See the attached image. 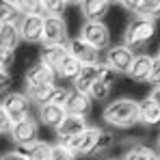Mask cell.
<instances>
[{
    "mask_svg": "<svg viewBox=\"0 0 160 160\" xmlns=\"http://www.w3.org/2000/svg\"><path fill=\"white\" fill-rule=\"evenodd\" d=\"M104 121L112 128L128 130L136 123H141V104L130 98L115 100L104 108Z\"/></svg>",
    "mask_w": 160,
    "mask_h": 160,
    "instance_id": "1",
    "label": "cell"
},
{
    "mask_svg": "<svg viewBox=\"0 0 160 160\" xmlns=\"http://www.w3.org/2000/svg\"><path fill=\"white\" fill-rule=\"evenodd\" d=\"M154 35H156V20L143 18V15H134L132 20L128 22V26H126L123 43L130 46L132 50H143Z\"/></svg>",
    "mask_w": 160,
    "mask_h": 160,
    "instance_id": "2",
    "label": "cell"
},
{
    "mask_svg": "<svg viewBox=\"0 0 160 160\" xmlns=\"http://www.w3.org/2000/svg\"><path fill=\"white\" fill-rule=\"evenodd\" d=\"M80 37L100 50L110 48V28L102 20H84V24L80 26Z\"/></svg>",
    "mask_w": 160,
    "mask_h": 160,
    "instance_id": "3",
    "label": "cell"
},
{
    "mask_svg": "<svg viewBox=\"0 0 160 160\" xmlns=\"http://www.w3.org/2000/svg\"><path fill=\"white\" fill-rule=\"evenodd\" d=\"M30 104H32V100L28 98V93H4L0 110H4L11 117V121L18 123L30 115Z\"/></svg>",
    "mask_w": 160,
    "mask_h": 160,
    "instance_id": "4",
    "label": "cell"
},
{
    "mask_svg": "<svg viewBox=\"0 0 160 160\" xmlns=\"http://www.w3.org/2000/svg\"><path fill=\"white\" fill-rule=\"evenodd\" d=\"M102 128H87L84 132H80L78 136H72L69 141H63L76 156H93V152H95V145H98V141H100V136H102Z\"/></svg>",
    "mask_w": 160,
    "mask_h": 160,
    "instance_id": "5",
    "label": "cell"
},
{
    "mask_svg": "<svg viewBox=\"0 0 160 160\" xmlns=\"http://www.w3.org/2000/svg\"><path fill=\"white\" fill-rule=\"evenodd\" d=\"M134 50L130 46H126V43H119V46H110L106 50V56H104V63H108L117 74H126L128 76V72H130V67H132L134 63Z\"/></svg>",
    "mask_w": 160,
    "mask_h": 160,
    "instance_id": "6",
    "label": "cell"
},
{
    "mask_svg": "<svg viewBox=\"0 0 160 160\" xmlns=\"http://www.w3.org/2000/svg\"><path fill=\"white\" fill-rule=\"evenodd\" d=\"M43 26H46V15L43 13H26L20 20V32L22 41L26 43H43Z\"/></svg>",
    "mask_w": 160,
    "mask_h": 160,
    "instance_id": "7",
    "label": "cell"
},
{
    "mask_svg": "<svg viewBox=\"0 0 160 160\" xmlns=\"http://www.w3.org/2000/svg\"><path fill=\"white\" fill-rule=\"evenodd\" d=\"M56 78H58V72L46 65V63H37L32 67H28L26 76H24V87L26 89H32V87H46V84H56Z\"/></svg>",
    "mask_w": 160,
    "mask_h": 160,
    "instance_id": "8",
    "label": "cell"
},
{
    "mask_svg": "<svg viewBox=\"0 0 160 160\" xmlns=\"http://www.w3.org/2000/svg\"><path fill=\"white\" fill-rule=\"evenodd\" d=\"M67 46H69V52L74 54L82 65H100V52H102V50L95 48L93 43H89L87 39L76 37V39H72Z\"/></svg>",
    "mask_w": 160,
    "mask_h": 160,
    "instance_id": "9",
    "label": "cell"
},
{
    "mask_svg": "<svg viewBox=\"0 0 160 160\" xmlns=\"http://www.w3.org/2000/svg\"><path fill=\"white\" fill-rule=\"evenodd\" d=\"M43 43H67V24L63 15H46Z\"/></svg>",
    "mask_w": 160,
    "mask_h": 160,
    "instance_id": "10",
    "label": "cell"
},
{
    "mask_svg": "<svg viewBox=\"0 0 160 160\" xmlns=\"http://www.w3.org/2000/svg\"><path fill=\"white\" fill-rule=\"evenodd\" d=\"M9 136H11V141L15 145H24V143H30V141H37V136H39V123H37V119H32L28 115L26 119L13 123V130H11Z\"/></svg>",
    "mask_w": 160,
    "mask_h": 160,
    "instance_id": "11",
    "label": "cell"
},
{
    "mask_svg": "<svg viewBox=\"0 0 160 160\" xmlns=\"http://www.w3.org/2000/svg\"><path fill=\"white\" fill-rule=\"evenodd\" d=\"M87 128L89 126H87V117L84 115H72V112H67V117L56 128V136H58V141H69L72 136H78Z\"/></svg>",
    "mask_w": 160,
    "mask_h": 160,
    "instance_id": "12",
    "label": "cell"
},
{
    "mask_svg": "<svg viewBox=\"0 0 160 160\" xmlns=\"http://www.w3.org/2000/svg\"><path fill=\"white\" fill-rule=\"evenodd\" d=\"M69 54V46L67 43H41V52H39V61L54 67L58 72L61 63L65 61V56Z\"/></svg>",
    "mask_w": 160,
    "mask_h": 160,
    "instance_id": "13",
    "label": "cell"
},
{
    "mask_svg": "<svg viewBox=\"0 0 160 160\" xmlns=\"http://www.w3.org/2000/svg\"><path fill=\"white\" fill-rule=\"evenodd\" d=\"M67 117V108L63 104H54V102H46V104H39V121L48 128H58L61 121Z\"/></svg>",
    "mask_w": 160,
    "mask_h": 160,
    "instance_id": "14",
    "label": "cell"
},
{
    "mask_svg": "<svg viewBox=\"0 0 160 160\" xmlns=\"http://www.w3.org/2000/svg\"><path fill=\"white\" fill-rule=\"evenodd\" d=\"M152 67H154V56L141 52L134 56V63L128 72V78L134 82H149V74H152Z\"/></svg>",
    "mask_w": 160,
    "mask_h": 160,
    "instance_id": "15",
    "label": "cell"
},
{
    "mask_svg": "<svg viewBox=\"0 0 160 160\" xmlns=\"http://www.w3.org/2000/svg\"><path fill=\"white\" fill-rule=\"evenodd\" d=\"M91 102H93V98L89 93L78 91V89H69V95L65 100V108L72 115H84L87 117L89 110H91Z\"/></svg>",
    "mask_w": 160,
    "mask_h": 160,
    "instance_id": "16",
    "label": "cell"
},
{
    "mask_svg": "<svg viewBox=\"0 0 160 160\" xmlns=\"http://www.w3.org/2000/svg\"><path fill=\"white\" fill-rule=\"evenodd\" d=\"M18 149H20L28 160H50L52 145L37 138V141H30V143H24V145H18Z\"/></svg>",
    "mask_w": 160,
    "mask_h": 160,
    "instance_id": "17",
    "label": "cell"
},
{
    "mask_svg": "<svg viewBox=\"0 0 160 160\" xmlns=\"http://www.w3.org/2000/svg\"><path fill=\"white\" fill-rule=\"evenodd\" d=\"M98 78H100V65H82V69L78 72V76L72 80V84H74V89L89 93L91 87H93V82H95Z\"/></svg>",
    "mask_w": 160,
    "mask_h": 160,
    "instance_id": "18",
    "label": "cell"
},
{
    "mask_svg": "<svg viewBox=\"0 0 160 160\" xmlns=\"http://www.w3.org/2000/svg\"><path fill=\"white\" fill-rule=\"evenodd\" d=\"M108 9H110L108 0H82L80 2V11L84 20H104Z\"/></svg>",
    "mask_w": 160,
    "mask_h": 160,
    "instance_id": "19",
    "label": "cell"
},
{
    "mask_svg": "<svg viewBox=\"0 0 160 160\" xmlns=\"http://www.w3.org/2000/svg\"><path fill=\"white\" fill-rule=\"evenodd\" d=\"M20 41H22L20 22H7V24H0V43H2V48L15 50Z\"/></svg>",
    "mask_w": 160,
    "mask_h": 160,
    "instance_id": "20",
    "label": "cell"
},
{
    "mask_svg": "<svg viewBox=\"0 0 160 160\" xmlns=\"http://www.w3.org/2000/svg\"><path fill=\"white\" fill-rule=\"evenodd\" d=\"M141 123L143 126H158L160 123V104L154 100H145L141 102Z\"/></svg>",
    "mask_w": 160,
    "mask_h": 160,
    "instance_id": "21",
    "label": "cell"
},
{
    "mask_svg": "<svg viewBox=\"0 0 160 160\" xmlns=\"http://www.w3.org/2000/svg\"><path fill=\"white\" fill-rule=\"evenodd\" d=\"M22 11L20 7L15 4V0H2L0 2V22L7 24V22H20L22 20Z\"/></svg>",
    "mask_w": 160,
    "mask_h": 160,
    "instance_id": "22",
    "label": "cell"
},
{
    "mask_svg": "<svg viewBox=\"0 0 160 160\" xmlns=\"http://www.w3.org/2000/svg\"><path fill=\"white\" fill-rule=\"evenodd\" d=\"M80 69H82V63H80L78 58H76L74 54L69 52L67 56H65V61L61 63V67H58V76H61V78H69V80H74L76 76H78Z\"/></svg>",
    "mask_w": 160,
    "mask_h": 160,
    "instance_id": "23",
    "label": "cell"
},
{
    "mask_svg": "<svg viewBox=\"0 0 160 160\" xmlns=\"http://www.w3.org/2000/svg\"><path fill=\"white\" fill-rule=\"evenodd\" d=\"M54 89H56V84H46V87L26 89V93H28V98L32 100V104H46V102H52Z\"/></svg>",
    "mask_w": 160,
    "mask_h": 160,
    "instance_id": "24",
    "label": "cell"
},
{
    "mask_svg": "<svg viewBox=\"0 0 160 160\" xmlns=\"http://www.w3.org/2000/svg\"><path fill=\"white\" fill-rule=\"evenodd\" d=\"M156 158H158V154H156L152 147L143 145V143L132 145V147L126 152V156H123V160H156Z\"/></svg>",
    "mask_w": 160,
    "mask_h": 160,
    "instance_id": "25",
    "label": "cell"
},
{
    "mask_svg": "<svg viewBox=\"0 0 160 160\" xmlns=\"http://www.w3.org/2000/svg\"><path fill=\"white\" fill-rule=\"evenodd\" d=\"M134 15H143V18L158 20L160 18V0H141V4L136 7Z\"/></svg>",
    "mask_w": 160,
    "mask_h": 160,
    "instance_id": "26",
    "label": "cell"
},
{
    "mask_svg": "<svg viewBox=\"0 0 160 160\" xmlns=\"http://www.w3.org/2000/svg\"><path fill=\"white\" fill-rule=\"evenodd\" d=\"M110 84H106V82H102V80L98 78L95 82H93V87H91V91H89V95L93 98V102H104V100H108L110 98Z\"/></svg>",
    "mask_w": 160,
    "mask_h": 160,
    "instance_id": "27",
    "label": "cell"
},
{
    "mask_svg": "<svg viewBox=\"0 0 160 160\" xmlns=\"http://www.w3.org/2000/svg\"><path fill=\"white\" fill-rule=\"evenodd\" d=\"M50 160H76V154H74V152H72L63 141H58L56 145H52Z\"/></svg>",
    "mask_w": 160,
    "mask_h": 160,
    "instance_id": "28",
    "label": "cell"
},
{
    "mask_svg": "<svg viewBox=\"0 0 160 160\" xmlns=\"http://www.w3.org/2000/svg\"><path fill=\"white\" fill-rule=\"evenodd\" d=\"M15 4L20 7V11L24 15L26 13H43V0H15Z\"/></svg>",
    "mask_w": 160,
    "mask_h": 160,
    "instance_id": "29",
    "label": "cell"
},
{
    "mask_svg": "<svg viewBox=\"0 0 160 160\" xmlns=\"http://www.w3.org/2000/svg\"><path fill=\"white\" fill-rule=\"evenodd\" d=\"M67 4H69L67 0H43V13L46 15H63Z\"/></svg>",
    "mask_w": 160,
    "mask_h": 160,
    "instance_id": "30",
    "label": "cell"
},
{
    "mask_svg": "<svg viewBox=\"0 0 160 160\" xmlns=\"http://www.w3.org/2000/svg\"><path fill=\"white\" fill-rule=\"evenodd\" d=\"M117 76H119V74H117L108 63H100V80H102V82H106V84L112 87V84H117Z\"/></svg>",
    "mask_w": 160,
    "mask_h": 160,
    "instance_id": "31",
    "label": "cell"
},
{
    "mask_svg": "<svg viewBox=\"0 0 160 160\" xmlns=\"http://www.w3.org/2000/svg\"><path fill=\"white\" fill-rule=\"evenodd\" d=\"M110 147H112V134L108 132V130H104L102 136H100V141H98V145H95V152L93 154H104Z\"/></svg>",
    "mask_w": 160,
    "mask_h": 160,
    "instance_id": "32",
    "label": "cell"
},
{
    "mask_svg": "<svg viewBox=\"0 0 160 160\" xmlns=\"http://www.w3.org/2000/svg\"><path fill=\"white\" fill-rule=\"evenodd\" d=\"M11 130H13V121H11V117L4 112V110H0V134H11Z\"/></svg>",
    "mask_w": 160,
    "mask_h": 160,
    "instance_id": "33",
    "label": "cell"
},
{
    "mask_svg": "<svg viewBox=\"0 0 160 160\" xmlns=\"http://www.w3.org/2000/svg\"><path fill=\"white\" fill-rule=\"evenodd\" d=\"M0 56H2L0 67H2V69H9L11 63H13V50H11V48H0Z\"/></svg>",
    "mask_w": 160,
    "mask_h": 160,
    "instance_id": "34",
    "label": "cell"
},
{
    "mask_svg": "<svg viewBox=\"0 0 160 160\" xmlns=\"http://www.w3.org/2000/svg\"><path fill=\"white\" fill-rule=\"evenodd\" d=\"M149 82L160 84V54L154 56V67H152V74H149Z\"/></svg>",
    "mask_w": 160,
    "mask_h": 160,
    "instance_id": "35",
    "label": "cell"
},
{
    "mask_svg": "<svg viewBox=\"0 0 160 160\" xmlns=\"http://www.w3.org/2000/svg\"><path fill=\"white\" fill-rule=\"evenodd\" d=\"M2 160H28L20 149H13V152H7L4 156H2Z\"/></svg>",
    "mask_w": 160,
    "mask_h": 160,
    "instance_id": "36",
    "label": "cell"
},
{
    "mask_svg": "<svg viewBox=\"0 0 160 160\" xmlns=\"http://www.w3.org/2000/svg\"><path fill=\"white\" fill-rule=\"evenodd\" d=\"M121 4H123L130 13H134V11H136V7L141 4V0H121Z\"/></svg>",
    "mask_w": 160,
    "mask_h": 160,
    "instance_id": "37",
    "label": "cell"
},
{
    "mask_svg": "<svg viewBox=\"0 0 160 160\" xmlns=\"http://www.w3.org/2000/svg\"><path fill=\"white\" fill-rule=\"evenodd\" d=\"M149 100H154L156 104H160V84H154V89L149 91V95H147Z\"/></svg>",
    "mask_w": 160,
    "mask_h": 160,
    "instance_id": "38",
    "label": "cell"
},
{
    "mask_svg": "<svg viewBox=\"0 0 160 160\" xmlns=\"http://www.w3.org/2000/svg\"><path fill=\"white\" fill-rule=\"evenodd\" d=\"M2 91H7V87H9V69H2Z\"/></svg>",
    "mask_w": 160,
    "mask_h": 160,
    "instance_id": "39",
    "label": "cell"
},
{
    "mask_svg": "<svg viewBox=\"0 0 160 160\" xmlns=\"http://www.w3.org/2000/svg\"><path fill=\"white\" fill-rule=\"evenodd\" d=\"M67 2H69V4H80L82 0H67Z\"/></svg>",
    "mask_w": 160,
    "mask_h": 160,
    "instance_id": "40",
    "label": "cell"
},
{
    "mask_svg": "<svg viewBox=\"0 0 160 160\" xmlns=\"http://www.w3.org/2000/svg\"><path fill=\"white\" fill-rule=\"evenodd\" d=\"M108 2H110V4H115V2H121V0H108Z\"/></svg>",
    "mask_w": 160,
    "mask_h": 160,
    "instance_id": "41",
    "label": "cell"
},
{
    "mask_svg": "<svg viewBox=\"0 0 160 160\" xmlns=\"http://www.w3.org/2000/svg\"><path fill=\"white\" fill-rule=\"evenodd\" d=\"M158 145H160V134H158Z\"/></svg>",
    "mask_w": 160,
    "mask_h": 160,
    "instance_id": "42",
    "label": "cell"
},
{
    "mask_svg": "<svg viewBox=\"0 0 160 160\" xmlns=\"http://www.w3.org/2000/svg\"><path fill=\"white\" fill-rule=\"evenodd\" d=\"M106 160H115V158H106Z\"/></svg>",
    "mask_w": 160,
    "mask_h": 160,
    "instance_id": "43",
    "label": "cell"
},
{
    "mask_svg": "<svg viewBox=\"0 0 160 160\" xmlns=\"http://www.w3.org/2000/svg\"><path fill=\"white\" fill-rule=\"evenodd\" d=\"M156 160H160V154H158V158H156Z\"/></svg>",
    "mask_w": 160,
    "mask_h": 160,
    "instance_id": "44",
    "label": "cell"
},
{
    "mask_svg": "<svg viewBox=\"0 0 160 160\" xmlns=\"http://www.w3.org/2000/svg\"><path fill=\"white\" fill-rule=\"evenodd\" d=\"M158 54H160V50H158Z\"/></svg>",
    "mask_w": 160,
    "mask_h": 160,
    "instance_id": "45",
    "label": "cell"
}]
</instances>
